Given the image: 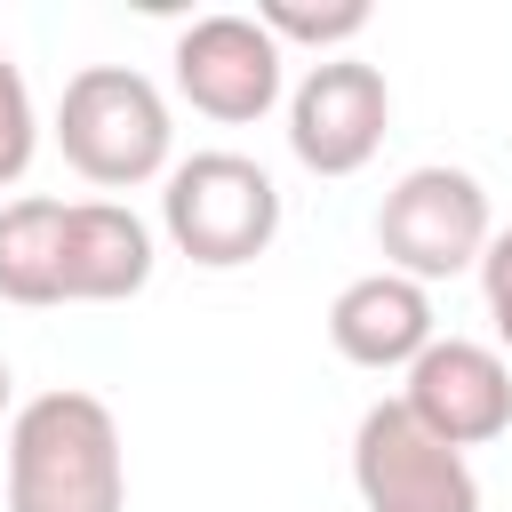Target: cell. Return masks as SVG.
I'll list each match as a JSON object with an SVG mask.
<instances>
[{
  "instance_id": "obj_7",
  "label": "cell",
  "mask_w": 512,
  "mask_h": 512,
  "mask_svg": "<svg viewBox=\"0 0 512 512\" xmlns=\"http://www.w3.org/2000/svg\"><path fill=\"white\" fill-rule=\"evenodd\" d=\"M384 128H392V88L360 56H320L288 88V152L312 176H360L384 152Z\"/></svg>"
},
{
  "instance_id": "obj_16",
  "label": "cell",
  "mask_w": 512,
  "mask_h": 512,
  "mask_svg": "<svg viewBox=\"0 0 512 512\" xmlns=\"http://www.w3.org/2000/svg\"><path fill=\"white\" fill-rule=\"evenodd\" d=\"M0 512H8V496H0Z\"/></svg>"
},
{
  "instance_id": "obj_11",
  "label": "cell",
  "mask_w": 512,
  "mask_h": 512,
  "mask_svg": "<svg viewBox=\"0 0 512 512\" xmlns=\"http://www.w3.org/2000/svg\"><path fill=\"white\" fill-rule=\"evenodd\" d=\"M0 296L24 312L64 304V200L24 192L0 208Z\"/></svg>"
},
{
  "instance_id": "obj_2",
  "label": "cell",
  "mask_w": 512,
  "mask_h": 512,
  "mask_svg": "<svg viewBox=\"0 0 512 512\" xmlns=\"http://www.w3.org/2000/svg\"><path fill=\"white\" fill-rule=\"evenodd\" d=\"M56 152L104 192H136L152 176L168 184V168H176L168 96L136 64H80L56 96Z\"/></svg>"
},
{
  "instance_id": "obj_8",
  "label": "cell",
  "mask_w": 512,
  "mask_h": 512,
  "mask_svg": "<svg viewBox=\"0 0 512 512\" xmlns=\"http://www.w3.org/2000/svg\"><path fill=\"white\" fill-rule=\"evenodd\" d=\"M400 408L448 448H488L512 432V360L472 336H432L400 384Z\"/></svg>"
},
{
  "instance_id": "obj_9",
  "label": "cell",
  "mask_w": 512,
  "mask_h": 512,
  "mask_svg": "<svg viewBox=\"0 0 512 512\" xmlns=\"http://www.w3.org/2000/svg\"><path fill=\"white\" fill-rule=\"evenodd\" d=\"M440 328H432V288H416V280H400V272H360V280H344L336 288V304H328V344L352 360V368H416L424 360V344H432Z\"/></svg>"
},
{
  "instance_id": "obj_4",
  "label": "cell",
  "mask_w": 512,
  "mask_h": 512,
  "mask_svg": "<svg viewBox=\"0 0 512 512\" xmlns=\"http://www.w3.org/2000/svg\"><path fill=\"white\" fill-rule=\"evenodd\" d=\"M496 240V216H488V192L472 168H448V160H424L408 168L384 200H376V248H384V272L432 288V280H456V272H480Z\"/></svg>"
},
{
  "instance_id": "obj_1",
  "label": "cell",
  "mask_w": 512,
  "mask_h": 512,
  "mask_svg": "<svg viewBox=\"0 0 512 512\" xmlns=\"http://www.w3.org/2000/svg\"><path fill=\"white\" fill-rule=\"evenodd\" d=\"M8 512H128V448L120 416L80 392H32L8 416Z\"/></svg>"
},
{
  "instance_id": "obj_3",
  "label": "cell",
  "mask_w": 512,
  "mask_h": 512,
  "mask_svg": "<svg viewBox=\"0 0 512 512\" xmlns=\"http://www.w3.org/2000/svg\"><path fill=\"white\" fill-rule=\"evenodd\" d=\"M160 232L200 272H240L280 240V184L248 152H192L160 184Z\"/></svg>"
},
{
  "instance_id": "obj_10",
  "label": "cell",
  "mask_w": 512,
  "mask_h": 512,
  "mask_svg": "<svg viewBox=\"0 0 512 512\" xmlns=\"http://www.w3.org/2000/svg\"><path fill=\"white\" fill-rule=\"evenodd\" d=\"M160 248L152 224L120 200H64V304H128L144 296Z\"/></svg>"
},
{
  "instance_id": "obj_14",
  "label": "cell",
  "mask_w": 512,
  "mask_h": 512,
  "mask_svg": "<svg viewBox=\"0 0 512 512\" xmlns=\"http://www.w3.org/2000/svg\"><path fill=\"white\" fill-rule=\"evenodd\" d=\"M480 296H488L496 344H504V360H512V232H496V240H488V256H480Z\"/></svg>"
},
{
  "instance_id": "obj_5",
  "label": "cell",
  "mask_w": 512,
  "mask_h": 512,
  "mask_svg": "<svg viewBox=\"0 0 512 512\" xmlns=\"http://www.w3.org/2000/svg\"><path fill=\"white\" fill-rule=\"evenodd\" d=\"M352 488H360V512H480L472 456L432 440L400 400L360 408V424H352Z\"/></svg>"
},
{
  "instance_id": "obj_6",
  "label": "cell",
  "mask_w": 512,
  "mask_h": 512,
  "mask_svg": "<svg viewBox=\"0 0 512 512\" xmlns=\"http://www.w3.org/2000/svg\"><path fill=\"white\" fill-rule=\"evenodd\" d=\"M176 96L192 104V112H208V120H224V128H248V120H264L272 104H280V88H288V48L256 24V16H232V8H216V16H192L184 32H176Z\"/></svg>"
},
{
  "instance_id": "obj_12",
  "label": "cell",
  "mask_w": 512,
  "mask_h": 512,
  "mask_svg": "<svg viewBox=\"0 0 512 512\" xmlns=\"http://www.w3.org/2000/svg\"><path fill=\"white\" fill-rule=\"evenodd\" d=\"M256 24L288 48V40H304V48H320V56H336L344 40H360L368 32V0H264L256 8Z\"/></svg>"
},
{
  "instance_id": "obj_13",
  "label": "cell",
  "mask_w": 512,
  "mask_h": 512,
  "mask_svg": "<svg viewBox=\"0 0 512 512\" xmlns=\"http://www.w3.org/2000/svg\"><path fill=\"white\" fill-rule=\"evenodd\" d=\"M32 152H40V112H32L24 64H16V56H0V192H8V184H24Z\"/></svg>"
},
{
  "instance_id": "obj_15",
  "label": "cell",
  "mask_w": 512,
  "mask_h": 512,
  "mask_svg": "<svg viewBox=\"0 0 512 512\" xmlns=\"http://www.w3.org/2000/svg\"><path fill=\"white\" fill-rule=\"evenodd\" d=\"M8 392H16V376H8V360H0V416H16V408H8Z\"/></svg>"
}]
</instances>
